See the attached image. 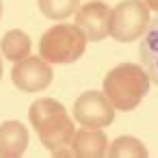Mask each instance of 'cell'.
<instances>
[{
	"label": "cell",
	"mask_w": 158,
	"mask_h": 158,
	"mask_svg": "<svg viewBox=\"0 0 158 158\" xmlns=\"http://www.w3.org/2000/svg\"><path fill=\"white\" fill-rule=\"evenodd\" d=\"M31 126L37 130L39 141L52 156H74L72 141L76 134L74 121L65 106L52 98H39L28 108Z\"/></svg>",
	"instance_id": "1"
},
{
	"label": "cell",
	"mask_w": 158,
	"mask_h": 158,
	"mask_svg": "<svg viewBox=\"0 0 158 158\" xmlns=\"http://www.w3.org/2000/svg\"><path fill=\"white\" fill-rule=\"evenodd\" d=\"M149 91V76L136 63H121L104 78V93L117 110H134Z\"/></svg>",
	"instance_id": "2"
},
{
	"label": "cell",
	"mask_w": 158,
	"mask_h": 158,
	"mask_svg": "<svg viewBox=\"0 0 158 158\" xmlns=\"http://www.w3.org/2000/svg\"><path fill=\"white\" fill-rule=\"evenodd\" d=\"M87 37L74 24H56L48 28L39 41V56L54 65H67L85 54Z\"/></svg>",
	"instance_id": "3"
},
{
	"label": "cell",
	"mask_w": 158,
	"mask_h": 158,
	"mask_svg": "<svg viewBox=\"0 0 158 158\" xmlns=\"http://www.w3.org/2000/svg\"><path fill=\"white\" fill-rule=\"evenodd\" d=\"M149 24V7L145 0H123L113 9L110 37L117 41H136Z\"/></svg>",
	"instance_id": "4"
},
{
	"label": "cell",
	"mask_w": 158,
	"mask_h": 158,
	"mask_svg": "<svg viewBox=\"0 0 158 158\" xmlns=\"http://www.w3.org/2000/svg\"><path fill=\"white\" fill-rule=\"evenodd\" d=\"M74 119L85 128H106L115 119V106L104 91H87L74 102Z\"/></svg>",
	"instance_id": "5"
},
{
	"label": "cell",
	"mask_w": 158,
	"mask_h": 158,
	"mask_svg": "<svg viewBox=\"0 0 158 158\" xmlns=\"http://www.w3.org/2000/svg\"><path fill=\"white\" fill-rule=\"evenodd\" d=\"M11 80H13V85L20 91L37 93V91H44L46 87H50V82H52V67L41 56L37 59V56L28 54L26 59L13 63Z\"/></svg>",
	"instance_id": "6"
},
{
	"label": "cell",
	"mask_w": 158,
	"mask_h": 158,
	"mask_svg": "<svg viewBox=\"0 0 158 158\" xmlns=\"http://www.w3.org/2000/svg\"><path fill=\"white\" fill-rule=\"evenodd\" d=\"M113 9L104 2H87L76 11V26L85 33L87 41H102L110 35Z\"/></svg>",
	"instance_id": "7"
},
{
	"label": "cell",
	"mask_w": 158,
	"mask_h": 158,
	"mask_svg": "<svg viewBox=\"0 0 158 158\" xmlns=\"http://www.w3.org/2000/svg\"><path fill=\"white\" fill-rule=\"evenodd\" d=\"M72 149H74V156H78V158H100V156H106V152H108L106 132L102 128H85L82 126V130H78L74 134Z\"/></svg>",
	"instance_id": "8"
},
{
	"label": "cell",
	"mask_w": 158,
	"mask_h": 158,
	"mask_svg": "<svg viewBox=\"0 0 158 158\" xmlns=\"http://www.w3.org/2000/svg\"><path fill=\"white\" fill-rule=\"evenodd\" d=\"M28 145V130L20 121H2L0 123V156L2 158H18L26 152Z\"/></svg>",
	"instance_id": "9"
},
{
	"label": "cell",
	"mask_w": 158,
	"mask_h": 158,
	"mask_svg": "<svg viewBox=\"0 0 158 158\" xmlns=\"http://www.w3.org/2000/svg\"><path fill=\"white\" fill-rule=\"evenodd\" d=\"M139 56H141V63H143L149 80L158 87V15L154 20H149L145 33L141 35Z\"/></svg>",
	"instance_id": "10"
},
{
	"label": "cell",
	"mask_w": 158,
	"mask_h": 158,
	"mask_svg": "<svg viewBox=\"0 0 158 158\" xmlns=\"http://www.w3.org/2000/svg\"><path fill=\"white\" fill-rule=\"evenodd\" d=\"M0 50L5 59L18 63L31 54V37L24 31H9L0 41Z\"/></svg>",
	"instance_id": "11"
},
{
	"label": "cell",
	"mask_w": 158,
	"mask_h": 158,
	"mask_svg": "<svg viewBox=\"0 0 158 158\" xmlns=\"http://www.w3.org/2000/svg\"><path fill=\"white\" fill-rule=\"evenodd\" d=\"M106 154L110 158H145L147 156V147L136 136H119L113 143H108V152Z\"/></svg>",
	"instance_id": "12"
},
{
	"label": "cell",
	"mask_w": 158,
	"mask_h": 158,
	"mask_svg": "<svg viewBox=\"0 0 158 158\" xmlns=\"http://www.w3.org/2000/svg\"><path fill=\"white\" fill-rule=\"evenodd\" d=\"M39 11L50 20H65L80 9V0H37Z\"/></svg>",
	"instance_id": "13"
},
{
	"label": "cell",
	"mask_w": 158,
	"mask_h": 158,
	"mask_svg": "<svg viewBox=\"0 0 158 158\" xmlns=\"http://www.w3.org/2000/svg\"><path fill=\"white\" fill-rule=\"evenodd\" d=\"M145 5H147L152 11H156V13H158V0H145Z\"/></svg>",
	"instance_id": "14"
},
{
	"label": "cell",
	"mask_w": 158,
	"mask_h": 158,
	"mask_svg": "<svg viewBox=\"0 0 158 158\" xmlns=\"http://www.w3.org/2000/svg\"><path fill=\"white\" fill-rule=\"evenodd\" d=\"M0 78H2V59H0Z\"/></svg>",
	"instance_id": "15"
},
{
	"label": "cell",
	"mask_w": 158,
	"mask_h": 158,
	"mask_svg": "<svg viewBox=\"0 0 158 158\" xmlns=\"http://www.w3.org/2000/svg\"><path fill=\"white\" fill-rule=\"evenodd\" d=\"M0 18H2V0H0Z\"/></svg>",
	"instance_id": "16"
}]
</instances>
